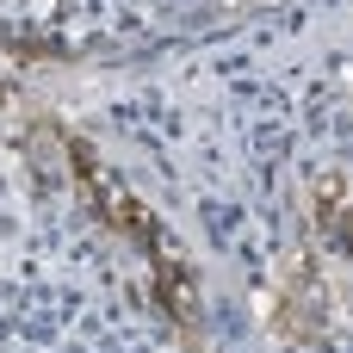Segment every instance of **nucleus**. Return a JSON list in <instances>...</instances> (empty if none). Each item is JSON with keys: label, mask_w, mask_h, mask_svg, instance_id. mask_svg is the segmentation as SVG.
<instances>
[{"label": "nucleus", "mask_w": 353, "mask_h": 353, "mask_svg": "<svg viewBox=\"0 0 353 353\" xmlns=\"http://www.w3.org/2000/svg\"><path fill=\"white\" fill-rule=\"evenodd\" d=\"M316 236L335 254L353 248V205H347V186L341 180H316Z\"/></svg>", "instance_id": "f03ea898"}, {"label": "nucleus", "mask_w": 353, "mask_h": 353, "mask_svg": "<svg viewBox=\"0 0 353 353\" xmlns=\"http://www.w3.org/2000/svg\"><path fill=\"white\" fill-rule=\"evenodd\" d=\"M149 273H155V304H161V316L180 323L186 341H199V285H192V267L174 261L161 236L149 242Z\"/></svg>", "instance_id": "f257e3e1"}]
</instances>
